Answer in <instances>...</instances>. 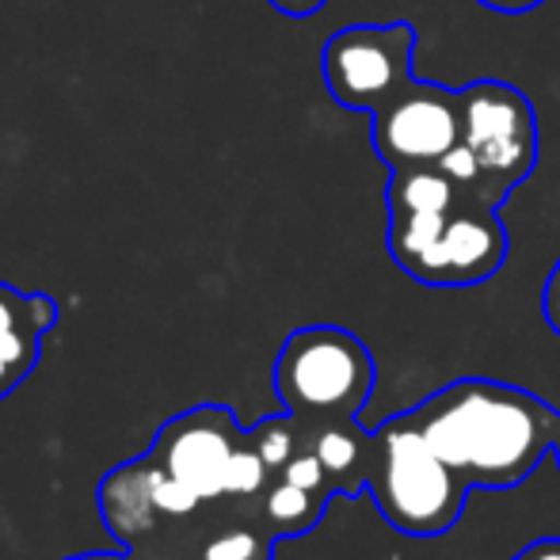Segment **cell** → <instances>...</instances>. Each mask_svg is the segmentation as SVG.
<instances>
[{"mask_svg":"<svg viewBox=\"0 0 560 560\" xmlns=\"http://www.w3.org/2000/svg\"><path fill=\"white\" fill-rule=\"evenodd\" d=\"M267 480V462L259 457L256 446H236L233 462H229L225 472V492L229 495H252L259 492Z\"/></svg>","mask_w":560,"mask_h":560,"instance_id":"9a60e30c","label":"cell"},{"mask_svg":"<svg viewBox=\"0 0 560 560\" xmlns=\"http://www.w3.org/2000/svg\"><path fill=\"white\" fill-rule=\"evenodd\" d=\"M485 8H500V12H526V8H538L541 0H480Z\"/></svg>","mask_w":560,"mask_h":560,"instance_id":"cb8c5ba5","label":"cell"},{"mask_svg":"<svg viewBox=\"0 0 560 560\" xmlns=\"http://www.w3.org/2000/svg\"><path fill=\"white\" fill-rule=\"evenodd\" d=\"M393 214H450L454 179L431 164H408L393 179Z\"/></svg>","mask_w":560,"mask_h":560,"instance_id":"30bf717a","label":"cell"},{"mask_svg":"<svg viewBox=\"0 0 560 560\" xmlns=\"http://www.w3.org/2000/svg\"><path fill=\"white\" fill-rule=\"evenodd\" d=\"M325 477H328V469L317 454H294L282 465V480H290V485H298V488H310V492H320Z\"/></svg>","mask_w":560,"mask_h":560,"instance_id":"d6986e66","label":"cell"},{"mask_svg":"<svg viewBox=\"0 0 560 560\" xmlns=\"http://www.w3.org/2000/svg\"><path fill=\"white\" fill-rule=\"evenodd\" d=\"M199 500L202 495L191 485H184V480L168 477L161 469V477H156V508H161V515H191L199 508Z\"/></svg>","mask_w":560,"mask_h":560,"instance_id":"ac0fdd59","label":"cell"},{"mask_svg":"<svg viewBox=\"0 0 560 560\" xmlns=\"http://www.w3.org/2000/svg\"><path fill=\"white\" fill-rule=\"evenodd\" d=\"M412 27H347L325 46V81L347 107L382 112L408 89Z\"/></svg>","mask_w":560,"mask_h":560,"instance_id":"277c9868","label":"cell"},{"mask_svg":"<svg viewBox=\"0 0 560 560\" xmlns=\"http://www.w3.org/2000/svg\"><path fill=\"white\" fill-rule=\"evenodd\" d=\"M267 518H271V526L279 534H302L320 518V503L313 500L310 488L282 480V485H275L267 492Z\"/></svg>","mask_w":560,"mask_h":560,"instance_id":"7c38bea8","label":"cell"},{"mask_svg":"<svg viewBox=\"0 0 560 560\" xmlns=\"http://www.w3.org/2000/svg\"><path fill=\"white\" fill-rule=\"evenodd\" d=\"M546 317H549V328L560 332V267L553 271V279H549V287H546Z\"/></svg>","mask_w":560,"mask_h":560,"instance_id":"7402d4cb","label":"cell"},{"mask_svg":"<svg viewBox=\"0 0 560 560\" xmlns=\"http://www.w3.org/2000/svg\"><path fill=\"white\" fill-rule=\"evenodd\" d=\"M503 229L485 214L446 218V229L431 252L412 267L416 279L439 282V287H457V282H480L503 264Z\"/></svg>","mask_w":560,"mask_h":560,"instance_id":"ba28073f","label":"cell"},{"mask_svg":"<svg viewBox=\"0 0 560 560\" xmlns=\"http://www.w3.org/2000/svg\"><path fill=\"white\" fill-rule=\"evenodd\" d=\"M446 218L450 214H397L393 218L389 244H393V256H397V264L405 267V271H412L431 252V244L443 236Z\"/></svg>","mask_w":560,"mask_h":560,"instance_id":"8fae6325","label":"cell"},{"mask_svg":"<svg viewBox=\"0 0 560 560\" xmlns=\"http://www.w3.org/2000/svg\"><path fill=\"white\" fill-rule=\"evenodd\" d=\"M515 560H560V538H541L526 546Z\"/></svg>","mask_w":560,"mask_h":560,"instance_id":"44dd1931","label":"cell"},{"mask_svg":"<svg viewBox=\"0 0 560 560\" xmlns=\"http://www.w3.org/2000/svg\"><path fill=\"white\" fill-rule=\"evenodd\" d=\"M439 168H443L446 176L454 179V184H472V179L480 176V161H477V153H472V149L465 145V141H457V145L450 149V153L443 156V161H439Z\"/></svg>","mask_w":560,"mask_h":560,"instance_id":"ffe728a7","label":"cell"},{"mask_svg":"<svg viewBox=\"0 0 560 560\" xmlns=\"http://www.w3.org/2000/svg\"><path fill=\"white\" fill-rule=\"evenodd\" d=\"M202 560H264V541L248 530L218 534V538L202 549Z\"/></svg>","mask_w":560,"mask_h":560,"instance_id":"e0dca14e","label":"cell"},{"mask_svg":"<svg viewBox=\"0 0 560 560\" xmlns=\"http://www.w3.org/2000/svg\"><path fill=\"white\" fill-rule=\"evenodd\" d=\"M553 454H557V465H560V428H557V446H553Z\"/></svg>","mask_w":560,"mask_h":560,"instance_id":"484cf974","label":"cell"},{"mask_svg":"<svg viewBox=\"0 0 560 560\" xmlns=\"http://www.w3.org/2000/svg\"><path fill=\"white\" fill-rule=\"evenodd\" d=\"M256 450L267 462V469H282V465L294 457V431H290V423L287 420L264 423L256 435Z\"/></svg>","mask_w":560,"mask_h":560,"instance_id":"2e32d148","label":"cell"},{"mask_svg":"<svg viewBox=\"0 0 560 560\" xmlns=\"http://www.w3.org/2000/svg\"><path fill=\"white\" fill-rule=\"evenodd\" d=\"M236 446L241 435L225 408H195L156 435V465L168 477L191 485L202 500H214L225 492V472Z\"/></svg>","mask_w":560,"mask_h":560,"instance_id":"52a82bcc","label":"cell"},{"mask_svg":"<svg viewBox=\"0 0 560 560\" xmlns=\"http://www.w3.org/2000/svg\"><path fill=\"white\" fill-rule=\"evenodd\" d=\"M156 477H161L156 462H130L104 480L100 508H104V523L112 526V534L130 541L153 526V518L161 515V508H156Z\"/></svg>","mask_w":560,"mask_h":560,"instance_id":"9c48e42d","label":"cell"},{"mask_svg":"<svg viewBox=\"0 0 560 560\" xmlns=\"http://www.w3.org/2000/svg\"><path fill=\"white\" fill-rule=\"evenodd\" d=\"M271 4L279 8V12H287V15H313L320 4H325V0H271Z\"/></svg>","mask_w":560,"mask_h":560,"instance_id":"603a6c76","label":"cell"},{"mask_svg":"<svg viewBox=\"0 0 560 560\" xmlns=\"http://www.w3.org/2000/svg\"><path fill=\"white\" fill-rule=\"evenodd\" d=\"M469 488H515L553 454L560 416L500 382H454L408 412Z\"/></svg>","mask_w":560,"mask_h":560,"instance_id":"6da1fadb","label":"cell"},{"mask_svg":"<svg viewBox=\"0 0 560 560\" xmlns=\"http://www.w3.org/2000/svg\"><path fill=\"white\" fill-rule=\"evenodd\" d=\"M58 320V305L43 294H27L23 298L20 290L4 287L0 282V336L15 332V328H50Z\"/></svg>","mask_w":560,"mask_h":560,"instance_id":"4fadbf2b","label":"cell"},{"mask_svg":"<svg viewBox=\"0 0 560 560\" xmlns=\"http://www.w3.org/2000/svg\"><path fill=\"white\" fill-rule=\"evenodd\" d=\"M385 523L412 538H439L465 508V485L423 439L412 416L382 423L374 439V462L366 477Z\"/></svg>","mask_w":560,"mask_h":560,"instance_id":"7a4b0ae2","label":"cell"},{"mask_svg":"<svg viewBox=\"0 0 560 560\" xmlns=\"http://www.w3.org/2000/svg\"><path fill=\"white\" fill-rule=\"evenodd\" d=\"M313 454L325 462V469L332 472V477H343V472H351L354 465H359L362 446H359V439H354L351 431L328 428V431H320V435H317V446H313Z\"/></svg>","mask_w":560,"mask_h":560,"instance_id":"5bb4252c","label":"cell"},{"mask_svg":"<svg viewBox=\"0 0 560 560\" xmlns=\"http://www.w3.org/2000/svg\"><path fill=\"white\" fill-rule=\"evenodd\" d=\"M69 560H122V557H115V553H84V557H69Z\"/></svg>","mask_w":560,"mask_h":560,"instance_id":"d4e9b609","label":"cell"},{"mask_svg":"<svg viewBox=\"0 0 560 560\" xmlns=\"http://www.w3.org/2000/svg\"><path fill=\"white\" fill-rule=\"evenodd\" d=\"M374 389V359L343 328H302L282 343L275 393L298 416L351 420Z\"/></svg>","mask_w":560,"mask_h":560,"instance_id":"3957f363","label":"cell"},{"mask_svg":"<svg viewBox=\"0 0 560 560\" xmlns=\"http://www.w3.org/2000/svg\"><path fill=\"white\" fill-rule=\"evenodd\" d=\"M462 141L477 153L480 172L515 179L534 164V115L503 84H472L462 100Z\"/></svg>","mask_w":560,"mask_h":560,"instance_id":"8992f818","label":"cell"},{"mask_svg":"<svg viewBox=\"0 0 560 560\" xmlns=\"http://www.w3.org/2000/svg\"><path fill=\"white\" fill-rule=\"evenodd\" d=\"M462 141V104L446 89L412 84L377 112L374 145L397 168L439 164Z\"/></svg>","mask_w":560,"mask_h":560,"instance_id":"5b68a950","label":"cell"}]
</instances>
